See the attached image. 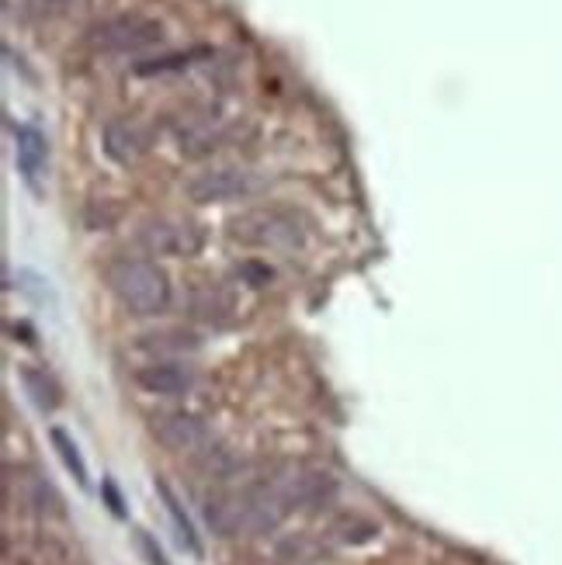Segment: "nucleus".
<instances>
[{"instance_id": "nucleus-1", "label": "nucleus", "mask_w": 562, "mask_h": 565, "mask_svg": "<svg viewBox=\"0 0 562 565\" xmlns=\"http://www.w3.org/2000/svg\"><path fill=\"white\" fill-rule=\"evenodd\" d=\"M105 285L115 302L132 316H160L170 309V281L164 267L146 257H118L105 267Z\"/></svg>"}, {"instance_id": "nucleus-2", "label": "nucleus", "mask_w": 562, "mask_h": 565, "mask_svg": "<svg viewBox=\"0 0 562 565\" xmlns=\"http://www.w3.org/2000/svg\"><path fill=\"white\" fill-rule=\"evenodd\" d=\"M164 42V25L146 14H118L91 32V46L108 56H139Z\"/></svg>"}, {"instance_id": "nucleus-3", "label": "nucleus", "mask_w": 562, "mask_h": 565, "mask_svg": "<svg viewBox=\"0 0 562 565\" xmlns=\"http://www.w3.org/2000/svg\"><path fill=\"white\" fill-rule=\"evenodd\" d=\"M136 240L150 257H198L205 247V229L191 219L157 215L139 226Z\"/></svg>"}, {"instance_id": "nucleus-4", "label": "nucleus", "mask_w": 562, "mask_h": 565, "mask_svg": "<svg viewBox=\"0 0 562 565\" xmlns=\"http://www.w3.org/2000/svg\"><path fill=\"white\" fill-rule=\"evenodd\" d=\"M229 236L243 247L281 250L299 243V226H295L292 215L278 212V208H250V212L236 215L229 222Z\"/></svg>"}, {"instance_id": "nucleus-5", "label": "nucleus", "mask_w": 562, "mask_h": 565, "mask_svg": "<svg viewBox=\"0 0 562 565\" xmlns=\"http://www.w3.org/2000/svg\"><path fill=\"white\" fill-rule=\"evenodd\" d=\"M257 188H261V181H257L254 170L209 167L184 184V195L195 205H219V202H236V198H250Z\"/></svg>"}, {"instance_id": "nucleus-6", "label": "nucleus", "mask_w": 562, "mask_h": 565, "mask_svg": "<svg viewBox=\"0 0 562 565\" xmlns=\"http://www.w3.org/2000/svg\"><path fill=\"white\" fill-rule=\"evenodd\" d=\"M132 382L146 396H191L198 389V368H191L184 358H150L139 368H132Z\"/></svg>"}, {"instance_id": "nucleus-7", "label": "nucleus", "mask_w": 562, "mask_h": 565, "mask_svg": "<svg viewBox=\"0 0 562 565\" xmlns=\"http://www.w3.org/2000/svg\"><path fill=\"white\" fill-rule=\"evenodd\" d=\"M150 434L170 451H205L209 448V427L195 413H157L150 420Z\"/></svg>"}, {"instance_id": "nucleus-8", "label": "nucleus", "mask_w": 562, "mask_h": 565, "mask_svg": "<svg viewBox=\"0 0 562 565\" xmlns=\"http://www.w3.org/2000/svg\"><path fill=\"white\" fill-rule=\"evenodd\" d=\"M101 146H105L108 160L129 167V163L143 160L146 150H150V132L136 118H112V122H105V132H101Z\"/></svg>"}, {"instance_id": "nucleus-9", "label": "nucleus", "mask_w": 562, "mask_h": 565, "mask_svg": "<svg viewBox=\"0 0 562 565\" xmlns=\"http://www.w3.org/2000/svg\"><path fill=\"white\" fill-rule=\"evenodd\" d=\"M14 132V163H18V174L25 177L28 188L39 191V177L49 163V146L35 125H11Z\"/></svg>"}, {"instance_id": "nucleus-10", "label": "nucleus", "mask_w": 562, "mask_h": 565, "mask_svg": "<svg viewBox=\"0 0 562 565\" xmlns=\"http://www.w3.org/2000/svg\"><path fill=\"white\" fill-rule=\"evenodd\" d=\"M188 312L198 323H209L216 330H223V326L236 319V299L223 285H198L188 292Z\"/></svg>"}, {"instance_id": "nucleus-11", "label": "nucleus", "mask_w": 562, "mask_h": 565, "mask_svg": "<svg viewBox=\"0 0 562 565\" xmlns=\"http://www.w3.org/2000/svg\"><path fill=\"white\" fill-rule=\"evenodd\" d=\"M202 340L191 330H157V333H143L139 337V351L150 354V358H184V354L198 351Z\"/></svg>"}, {"instance_id": "nucleus-12", "label": "nucleus", "mask_w": 562, "mask_h": 565, "mask_svg": "<svg viewBox=\"0 0 562 565\" xmlns=\"http://www.w3.org/2000/svg\"><path fill=\"white\" fill-rule=\"evenodd\" d=\"M375 534H379V524L368 520L365 514H340L337 520H330L323 538L340 548H361V545H368Z\"/></svg>"}, {"instance_id": "nucleus-13", "label": "nucleus", "mask_w": 562, "mask_h": 565, "mask_svg": "<svg viewBox=\"0 0 562 565\" xmlns=\"http://www.w3.org/2000/svg\"><path fill=\"white\" fill-rule=\"evenodd\" d=\"M157 493H160V500H164V507H167L170 520H174V527H177V541H181V548H184V552L195 555V559H202V555H205L202 538H198V531H195V524H191V517L184 514V507H181V500H177V496H174V489H170L167 482L160 479V482H157Z\"/></svg>"}, {"instance_id": "nucleus-14", "label": "nucleus", "mask_w": 562, "mask_h": 565, "mask_svg": "<svg viewBox=\"0 0 562 565\" xmlns=\"http://www.w3.org/2000/svg\"><path fill=\"white\" fill-rule=\"evenodd\" d=\"M21 385L32 396V403L39 406L42 413H53L59 403H63V389L56 385V378L42 368H32V364H21Z\"/></svg>"}, {"instance_id": "nucleus-15", "label": "nucleus", "mask_w": 562, "mask_h": 565, "mask_svg": "<svg viewBox=\"0 0 562 565\" xmlns=\"http://www.w3.org/2000/svg\"><path fill=\"white\" fill-rule=\"evenodd\" d=\"M49 441H53V448H56L59 462L66 465V472L73 475V482H77L80 489L91 486V479H87V465H84V458H80V448L73 444V437L66 434L63 427H53L49 430Z\"/></svg>"}, {"instance_id": "nucleus-16", "label": "nucleus", "mask_w": 562, "mask_h": 565, "mask_svg": "<svg viewBox=\"0 0 562 565\" xmlns=\"http://www.w3.org/2000/svg\"><path fill=\"white\" fill-rule=\"evenodd\" d=\"M320 555H323V541H313L306 534H292V538H285L278 545L275 559L281 565H316Z\"/></svg>"}, {"instance_id": "nucleus-17", "label": "nucleus", "mask_w": 562, "mask_h": 565, "mask_svg": "<svg viewBox=\"0 0 562 565\" xmlns=\"http://www.w3.org/2000/svg\"><path fill=\"white\" fill-rule=\"evenodd\" d=\"M87 0H39V14L46 18H66L73 11H84Z\"/></svg>"}, {"instance_id": "nucleus-18", "label": "nucleus", "mask_w": 562, "mask_h": 565, "mask_svg": "<svg viewBox=\"0 0 562 565\" xmlns=\"http://www.w3.org/2000/svg\"><path fill=\"white\" fill-rule=\"evenodd\" d=\"M101 496H105L108 500V510H112V514L122 520V517H129V510H125V500H122V493H118V486L112 479H105L101 482Z\"/></svg>"}, {"instance_id": "nucleus-19", "label": "nucleus", "mask_w": 562, "mask_h": 565, "mask_svg": "<svg viewBox=\"0 0 562 565\" xmlns=\"http://www.w3.org/2000/svg\"><path fill=\"white\" fill-rule=\"evenodd\" d=\"M139 548H143V555H146V562H150V565H170V562H167V555L160 552V545H157V541H153L146 531L139 534Z\"/></svg>"}]
</instances>
